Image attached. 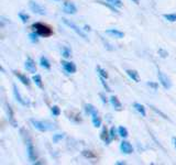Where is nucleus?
Instances as JSON below:
<instances>
[{"label": "nucleus", "mask_w": 176, "mask_h": 165, "mask_svg": "<svg viewBox=\"0 0 176 165\" xmlns=\"http://www.w3.org/2000/svg\"><path fill=\"white\" fill-rule=\"evenodd\" d=\"M32 29L35 30L36 33H38L40 36H44V38H48V36H50L53 34V31L50 27L43 24V23H41V22L33 23V24H32Z\"/></svg>", "instance_id": "obj_1"}, {"label": "nucleus", "mask_w": 176, "mask_h": 165, "mask_svg": "<svg viewBox=\"0 0 176 165\" xmlns=\"http://www.w3.org/2000/svg\"><path fill=\"white\" fill-rule=\"evenodd\" d=\"M62 20H63L64 24H65V25H67V27L70 28V29H72L74 32H76V34H77V35H79V36H80V38L85 39V40H87V34H86L85 32H84L83 30L80 29V28H79V27H77V25L75 24L74 22H72V21L67 20V19H62Z\"/></svg>", "instance_id": "obj_2"}, {"label": "nucleus", "mask_w": 176, "mask_h": 165, "mask_svg": "<svg viewBox=\"0 0 176 165\" xmlns=\"http://www.w3.org/2000/svg\"><path fill=\"white\" fill-rule=\"evenodd\" d=\"M29 7H30V9L36 14H40V16H45L46 14L45 9H44L41 5H39L38 3L33 1V0H30L29 1Z\"/></svg>", "instance_id": "obj_3"}, {"label": "nucleus", "mask_w": 176, "mask_h": 165, "mask_svg": "<svg viewBox=\"0 0 176 165\" xmlns=\"http://www.w3.org/2000/svg\"><path fill=\"white\" fill-rule=\"evenodd\" d=\"M158 82L162 84V86L165 88V89H169V88L172 87L171 80H169V78L167 77L163 72H161V71L158 72Z\"/></svg>", "instance_id": "obj_4"}, {"label": "nucleus", "mask_w": 176, "mask_h": 165, "mask_svg": "<svg viewBox=\"0 0 176 165\" xmlns=\"http://www.w3.org/2000/svg\"><path fill=\"white\" fill-rule=\"evenodd\" d=\"M31 123L33 125V127L35 128L36 130H39V131L41 132H46L48 130H50L51 128L48 127L46 125L45 122H43V121H39V120H35V119H31Z\"/></svg>", "instance_id": "obj_5"}, {"label": "nucleus", "mask_w": 176, "mask_h": 165, "mask_svg": "<svg viewBox=\"0 0 176 165\" xmlns=\"http://www.w3.org/2000/svg\"><path fill=\"white\" fill-rule=\"evenodd\" d=\"M63 10L67 14H75L77 12V7L70 1H65L63 5Z\"/></svg>", "instance_id": "obj_6"}, {"label": "nucleus", "mask_w": 176, "mask_h": 165, "mask_svg": "<svg viewBox=\"0 0 176 165\" xmlns=\"http://www.w3.org/2000/svg\"><path fill=\"white\" fill-rule=\"evenodd\" d=\"M62 66H63L64 71H65L67 74H74V73H76V71H77L76 65H75L73 62H66V61H63V62H62Z\"/></svg>", "instance_id": "obj_7"}, {"label": "nucleus", "mask_w": 176, "mask_h": 165, "mask_svg": "<svg viewBox=\"0 0 176 165\" xmlns=\"http://www.w3.org/2000/svg\"><path fill=\"white\" fill-rule=\"evenodd\" d=\"M24 67H25V69L29 72V73H31V74H35L36 73L35 62H34V61L32 60L30 56H28V57H27V61H25Z\"/></svg>", "instance_id": "obj_8"}, {"label": "nucleus", "mask_w": 176, "mask_h": 165, "mask_svg": "<svg viewBox=\"0 0 176 165\" xmlns=\"http://www.w3.org/2000/svg\"><path fill=\"white\" fill-rule=\"evenodd\" d=\"M12 88H13V95H14V98L17 99V101H18L19 104H21L22 106L29 105V103H28V101H25L24 98H23V97L21 96L20 92H19L18 87H17V85H14V84H13V85H12Z\"/></svg>", "instance_id": "obj_9"}, {"label": "nucleus", "mask_w": 176, "mask_h": 165, "mask_svg": "<svg viewBox=\"0 0 176 165\" xmlns=\"http://www.w3.org/2000/svg\"><path fill=\"white\" fill-rule=\"evenodd\" d=\"M120 150H121V152L124 154H131L132 152H133V147H132V145H131L128 141H124V140L120 143Z\"/></svg>", "instance_id": "obj_10"}, {"label": "nucleus", "mask_w": 176, "mask_h": 165, "mask_svg": "<svg viewBox=\"0 0 176 165\" xmlns=\"http://www.w3.org/2000/svg\"><path fill=\"white\" fill-rule=\"evenodd\" d=\"M27 152H28V157L31 162H35L36 161V154H35V149H34L33 144L31 142L28 143V147H27Z\"/></svg>", "instance_id": "obj_11"}, {"label": "nucleus", "mask_w": 176, "mask_h": 165, "mask_svg": "<svg viewBox=\"0 0 176 165\" xmlns=\"http://www.w3.org/2000/svg\"><path fill=\"white\" fill-rule=\"evenodd\" d=\"M106 33L111 36H115V38H117V39H122L124 36L123 32L119 31V30H117V29H108L106 31Z\"/></svg>", "instance_id": "obj_12"}, {"label": "nucleus", "mask_w": 176, "mask_h": 165, "mask_svg": "<svg viewBox=\"0 0 176 165\" xmlns=\"http://www.w3.org/2000/svg\"><path fill=\"white\" fill-rule=\"evenodd\" d=\"M126 73H127V75L131 78V79L134 80L136 82H140V76H139V73L137 71H134V69H127Z\"/></svg>", "instance_id": "obj_13"}, {"label": "nucleus", "mask_w": 176, "mask_h": 165, "mask_svg": "<svg viewBox=\"0 0 176 165\" xmlns=\"http://www.w3.org/2000/svg\"><path fill=\"white\" fill-rule=\"evenodd\" d=\"M13 74L17 76V77H18V79L22 82L23 85H25V86H28V87H29V86H30V79L27 77V76L23 75V74H21V73H19V72H13Z\"/></svg>", "instance_id": "obj_14"}, {"label": "nucleus", "mask_w": 176, "mask_h": 165, "mask_svg": "<svg viewBox=\"0 0 176 165\" xmlns=\"http://www.w3.org/2000/svg\"><path fill=\"white\" fill-rule=\"evenodd\" d=\"M110 103H111L112 107L115 108L116 110H118V111L122 110V105H121V103H120L119 99H118L116 96H111V97H110Z\"/></svg>", "instance_id": "obj_15"}, {"label": "nucleus", "mask_w": 176, "mask_h": 165, "mask_svg": "<svg viewBox=\"0 0 176 165\" xmlns=\"http://www.w3.org/2000/svg\"><path fill=\"white\" fill-rule=\"evenodd\" d=\"M7 112H8V119H9V122L11 123L13 127H17V121L16 119H14V114H13V111H12L11 107H10L9 105H7Z\"/></svg>", "instance_id": "obj_16"}, {"label": "nucleus", "mask_w": 176, "mask_h": 165, "mask_svg": "<svg viewBox=\"0 0 176 165\" xmlns=\"http://www.w3.org/2000/svg\"><path fill=\"white\" fill-rule=\"evenodd\" d=\"M40 65L43 67V68H45V69H50L51 68L50 61H49L48 57H45V56H41V58H40Z\"/></svg>", "instance_id": "obj_17"}, {"label": "nucleus", "mask_w": 176, "mask_h": 165, "mask_svg": "<svg viewBox=\"0 0 176 165\" xmlns=\"http://www.w3.org/2000/svg\"><path fill=\"white\" fill-rule=\"evenodd\" d=\"M133 107H134V109H136L137 111L139 112V114H141V116H143V117L147 116V112H145V108H144V106H143V105H141V104H139V103H134L133 104Z\"/></svg>", "instance_id": "obj_18"}, {"label": "nucleus", "mask_w": 176, "mask_h": 165, "mask_svg": "<svg viewBox=\"0 0 176 165\" xmlns=\"http://www.w3.org/2000/svg\"><path fill=\"white\" fill-rule=\"evenodd\" d=\"M91 121H93L94 127L99 128L100 125H101V119H100L99 117H98V112H97V114H91Z\"/></svg>", "instance_id": "obj_19"}, {"label": "nucleus", "mask_w": 176, "mask_h": 165, "mask_svg": "<svg viewBox=\"0 0 176 165\" xmlns=\"http://www.w3.org/2000/svg\"><path fill=\"white\" fill-rule=\"evenodd\" d=\"M32 80H33L34 84H35V85L38 86L39 88H43L42 77H41V75H39V74H35V75H33V77H32Z\"/></svg>", "instance_id": "obj_20"}, {"label": "nucleus", "mask_w": 176, "mask_h": 165, "mask_svg": "<svg viewBox=\"0 0 176 165\" xmlns=\"http://www.w3.org/2000/svg\"><path fill=\"white\" fill-rule=\"evenodd\" d=\"M85 111H86V114H97V109H96L95 107H94L93 105H91V104H87V105H85Z\"/></svg>", "instance_id": "obj_21"}, {"label": "nucleus", "mask_w": 176, "mask_h": 165, "mask_svg": "<svg viewBox=\"0 0 176 165\" xmlns=\"http://www.w3.org/2000/svg\"><path fill=\"white\" fill-rule=\"evenodd\" d=\"M118 134H119L122 139H126L127 136H129V132H128V130H127V128H124L123 125H120V127L118 128Z\"/></svg>", "instance_id": "obj_22"}, {"label": "nucleus", "mask_w": 176, "mask_h": 165, "mask_svg": "<svg viewBox=\"0 0 176 165\" xmlns=\"http://www.w3.org/2000/svg\"><path fill=\"white\" fill-rule=\"evenodd\" d=\"M108 132H107V129L106 128H104L101 131V133H100V138H101V140H104L105 142L107 143V144H109V142H110V138H108Z\"/></svg>", "instance_id": "obj_23"}, {"label": "nucleus", "mask_w": 176, "mask_h": 165, "mask_svg": "<svg viewBox=\"0 0 176 165\" xmlns=\"http://www.w3.org/2000/svg\"><path fill=\"white\" fill-rule=\"evenodd\" d=\"M163 17L169 22H176V13H165Z\"/></svg>", "instance_id": "obj_24"}, {"label": "nucleus", "mask_w": 176, "mask_h": 165, "mask_svg": "<svg viewBox=\"0 0 176 165\" xmlns=\"http://www.w3.org/2000/svg\"><path fill=\"white\" fill-rule=\"evenodd\" d=\"M106 1L109 3H111L112 6H115L116 8H121L122 6H123L121 0H106Z\"/></svg>", "instance_id": "obj_25"}, {"label": "nucleus", "mask_w": 176, "mask_h": 165, "mask_svg": "<svg viewBox=\"0 0 176 165\" xmlns=\"http://www.w3.org/2000/svg\"><path fill=\"white\" fill-rule=\"evenodd\" d=\"M70 54H72V51H70V47L65 46L63 50H62V55H63V57H65V58L70 57Z\"/></svg>", "instance_id": "obj_26"}, {"label": "nucleus", "mask_w": 176, "mask_h": 165, "mask_svg": "<svg viewBox=\"0 0 176 165\" xmlns=\"http://www.w3.org/2000/svg\"><path fill=\"white\" fill-rule=\"evenodd\" d=\"M19 18H20V20L22 21L23 23H27L28 21H29L30 17H29V14L24 13V12H19Z\"/></svg>", "instance_id": "obj_27"}, {"label": "nucleus", "mask_w": 176, "mask_h": 165, "mask_svg": "<svg viewBox=\"0 0 176 165\" xmlns=\"http://www.w3.org/2000/svg\"><path fill=\"white\" fill-rule=\"evenodd\" d=\"M97 72H98V74H99V76L100 77H104V78H108V74H107V72L105 71L104 68H101L100 66H97Z\"/></svg>", "instance_id": "obj_28"}, {"label": "nucleus", "mask_w": 176, "mask_h": 165, "mask_svg": "<svg viewBox=\"0 0 176 165\" xmlns=\"http://www.w3.org/2000/svg\"><path fill=\"white\" fill-rule=\"evenodd\" d=\"M51 111H52V114L54 117H59L60 114H61V109H60L57 106H53V107L51 108Z\"/></svg>", "instance_id": "obj_29"}, {"label": "nucleus", "mask_w": 176, "mask_h": 165, "mask_svg": "<svg viewBox=\"0 0 176 165\" xmlns=\"http://www.w3.org/2000/svg\"><path fill=\"white\" fill-rule=\"evenodd\" d=\"M29 38H30V40H31L33 43L39 42V34L36 33V32H32V33H30L29 34Z\"/></svg>", "instance_id": "obj_30"}, {"label": "nucleus", "mask_w": 176, "mask_h": 165, "mask_svg": "<svg viewBox=\"0 0 176 165\" xmlns=\"http://www.w3.org/2000/svg\"><path fill=\"white\" fill-rule=\"evenodd\" d=\"M150 108H152V110H154V111H155L156 114H161V116H162V117H163V118H164V119H167V120H169V119H168V117H167L166 114H163V112H162V111H160V110H158V109H156V108L154 107V106L150 105Z\"/></svg>", "instance_id": "obj_31"}, {"label": "nucleus", "mask_w": 176, "mask_h": 165, "mask_svg": "<svg viewBox=\"0 0 176 165\" xmlns=\"http://www.w3.org/2000/svg\"><path fill=\"white\" fill-rule=\"evenodd\" d=\"M100 82H101V84H102V86H104V88L107 90V92H111L110 87H109V86H108V84H107V82H106V78H104V77H100Z\"/></svg>", "instance_id": "obj_32"}, {"label": "nucleus", "mask_w": 176, "mask_h": 165, "mask_svg": "<svg viewBox=\"0 0 176 165\" xmlns=\"http://www.w3.org/2000/svg\"><path fill=\"white\" fill-rule=\"evenodd\" d=\"M116 133H117V130H116L115 127H112L110 129V131H109V138H110V140H113L116 138Z\"/></svg>", "instance_id": "obj_33"}, {"label": "nucleus", "mask_w": 176, "mask_h": 165, "mask_svg": "<svg viewBox=\"0 0 176 165\" xmlns=\"http://www.w3.org/2000/svg\"><path fill=\"white\" fill-rule=\"evenodd\" d=\"M63 138H64L63 134H55V136H53V142H54V143H57L60 140H62Z\"/></svg>", "instance_id": "obj_34"}, {"label": "nucleus", "mask_w": 176, "mask_h": 165, "mask_svg": "<svg viewBox=\"0 0 176 165\" xmlns=\"http://www.w3.org/2000/svg\"><path fill=\"white\" fill-rule=\"evenodd\" d=\"M148 85H149L150 87L153 88L154 90H156V89H158V84H156V82H148Z\"/></svg>", "instance_id": "obj_35"}, {"label": "nucleus", "mask_w": 176, "mask_h": 165, "mask_svg": "<svg viewBox=\"0 0 176 165\" xmlns=\"http://www.w3.org/2000/svg\"><path fill=\"white\" fill-rule=\"evenodd\" d=\"M83 155H85L86 157H94V154H91L89 153V151H83Z\"/></svg>", "instance_id": "obj_36"}, {"label": "nucleus", "mask_w": 176, "mask_h": 165, "mask_svg": "<svg viewBox=\"0 0 176 165\" xmlns=\"http://www.w3.org/2000/svg\"><path fill=\"white\" fill-rule=\"evenodd\" d=\"M158 53L160 54H162V57H166L167 55H168V54H167V52H165V51H163V50H160V51H158Z\"/></svg>", "instance_id": "obj_37"}, {"label": "nucleus", "mask_w": 176, "mask_h": 165, "mask_svg": "<svg viewBox=\"0 0 176 165\" xmlns=\"http://www.w3.org/2000/svg\"><path fill=\"white\" fill-rule=\"evenodd\" d=\"M172 141H173V145H174V147H175V150H176V136H173Z\"/></svg>", "instance_id": "obj_38"}, {"label": "nucleus", "mask_w": 176, "mask_h": 165, "mask_svg": "<svg viewBox=\"0 0 176 165\" xmlns=\"http://www.w3.org/2000/svg\"><path fill=\"white\" fill-rule=\"evenodd\" d=\"M100 97H101V99H102V103L104 104H107V99L105 98V96L102 94H100Z\"/></svg>", "instance_id": "obj_39"}, {"label": "nucleus", "mask_w": 176, "mask_h": 165, "mask_svg": "<svg viewBox=\"0 0 176 165\" xmlns=\"http://www.w3.org/2000/svg\"><path fill=\"white\" fill-rule=\"evenodd\" d=\"M132 1H133L134 3H137V5H139V3H140V0H132Z\"/></svg>", "instance_id": "obj_40"}, {"label": "nucleus", "mask_w": 176, "mask_h": 165, "mask_svg": "<svg viewBox=\"0 0 176 165\" xmlns=\"http://www.w3.org/2000/svg\"><path fill=\"white\" fill-rule=\"evenodd\" d=\"M116 164H126V162H116Z\"/></svg>", "instance_id": "obj_41"}]
</instances>
